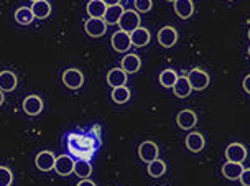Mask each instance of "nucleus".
I'll use <instances>...</instances> for the list:
<instances>
[{"mask_svg":"<svg viewBox=\"0 0 250 186\" xmlns=\"http://www.w3.org/2000/svg\"><path fill=\"white\" fill-rule=\"evenodd\" d=\"M69 153L76 157L78 160H91L92 155L97 150V140H94L91 135L83 134H69L66 137Z\"/></svg>","mask_w":250,"mask_h":186,"instance_id":"nucleus-1","label":"nucleus"},{"mask_svg":"<svg viewBox=\"0 0 250 186\" xmlns=\"http://www.w3.org/2000/svg\"><path fill=\"white\" fill-rule=\"evenodd\" d=\"M119 26L122 32H127V33H132L133 30H137L138 26H140V15H138V12L125 10L119 20Z\"/></svg>","mask_w":250,"mask_h":186,"instance_id":"nucleus-2","label":"nucleus"},{"mask_svg":"<svg viewBox=\"0 0 250 186\" xmlns=\"http://www.w3.org/2000/svg\"><path fill=\"white\" fill-rule=\"evenodd\" d=\"M188 81H189L194 91H203L209 86V74L199 68L191 69L189 74H188Z\"/></svg>","mask_w":250,"mask_h":186,"instance_id":"nucleus-3","label":"nucleus"},{"mask_svg":"<svg viewBox=\"0 0 250 186\" xmlns=\"http://www.w3.org/2000/svg\"><path fill=\"white\" fill-rule=\"evenodd\" d=\"M62 83H64V86L69 87V89H79L84 83V76L79 69L71 68L62 73Z\"/></svg>","mask_w":250,"mask_h":186,"instance_id":"nucleus-4","label":"nucleus"},{"mask_svg":"<svg viewBox=\"0 0 250 186\" xmlns=\"http://www.w3.org/2000/svg\"><path fill=\"white\" fill-rule=\"evenodd\" d=\"M112 48L115 51H119V53H125V51H128L130 50V46H132V40H130V33H127V32H122V30H119V32H115L112 35Z\"/></svg>","mask_w":250,"mask_h":186,"instance_id":"nucleus-5","label":"nucleus"},{"mask_svg":"<svg viewBox=\"0 0 250 186\" xmlns=\"http://www.w3.org/2000/svg\"><path fill=\"white\" fill-rule=\"evenodd\" d=\"M226 158L229 162H235V163H242L247 158V148L244 147L242 144H230L229 147L226 148Z\"/></svg>","mask_w":250,"mask_h":186,"instance_id":"nucleus-6","label":"nucleus"},{"mask_svg":"<svg viewBox=\"0 0 250 186\" xmlns=\"http://www.w3.org/2000/svg\"><path fill=\"white\" fill-rule=\"evenodd\" d=\"M138 157L145 163L156 160V158H158V147H156V144H153V142H150V140L144 142V144L138 147Z\"/></svg>","mask_w":250,"mask_h":186,"instance_id":"nucleus-7","label":"nucleus"},{"mask_svg":"<svg viewBox=\"0 0 250 186\" xmlns=\"http://www.w3.org/2000/svg\"><path fill=\"white\" fill-rule=\"evenodd\" d=\"M55 171L60 176H68L74 171V160L69 155H61L55 162Z\"/></svg>","mask_w":250,"mask_h":186,"instance_id":"nucleus-8","label":"nucleus"},{"mask_svg":"<svg viewBox=\"0 0 250 186\" xmlns=\"http://www.w3.org/2000/svg\"><path fill=\"white\" fill-rule=\"evenodd\" d=\"M84 28H86V33L89 37L97 38L107 32V23L102 19H89L86 25H84Z\"/></svg>","mask_w":250,"mask_h":186,"instance_id":"nucleus-9","label":"nucleus"},{"mask_svg":"<svg viewBox=\"0 0 250 186\" xmlns=\"http://www.w3.org/2000/svg\"><path fill=\"white\" fill-rule=\"evenodd\" d=\"M55 162H56V157L53 155L51 152H40L35 158V165H37L38 170L42 171H50V170H55Z\"/></svg>","mask_w":250,"mask_h":186,"instance_id":"nucleus-10","label":"nucleus"},{"mask_svg":"<svg viewBox=\"0 0 250 186\" xmlns=\"http://www.w3.org/2000/svg\"><path fill=\"white\" fill-rule=\"evenodd\" d=\"M158 41L165 48H171L178 41V32L173 26H163L158 32Z\"/></svg>","mask_w":250,"mask_h":186,"instance_id":"nucleus-11","label":"nucleus"},{"mask_svg":"<svg viewBox=\"0 0 250 186\" xmlns=\"http://www.w3.org/2000/svg\"><path fill=\"white\" fill-rule=\"evenodd\" d=\"M176 122H178V125H180V128H183V130H191V128L198 124V119H196V114L193 112V110L185 109V110H181V112L178 114Z\"/></svg>","mask_w":250,"mask_h":186,"instance_id":"nucleus-12","label":"nucleus"},{"mask_svg":"<svg viewBox=\"0 0 250 186\" xmlns=\"http://www.w3.org/2000/svg\"><path fill=\"white\" fill-rule=\"evenodd\" d=\"M204 145H206V140H204V137L201 132H191V134H188V137H186L188 150H191L193 153H198L204 148Z\"/></svg>","mask_w":250,"mask_h":186,"instance_id":"nucleus-13","label":"nucleus"},{"mask_svg":"<svg viewBox=\"0 0 250 186\" xmlns=\"http://www.w3.org/2000/svg\"><path fill=\"white\" fill-rule=\"evenodd\" d=\"M23 110L28 116H38L43 110V101L38 96H28L23 101Z\"/></svg>","mask_w":250,"mask_h":186,"instance_id":"nucleus-14","label":"nucleus"},{"mask_svg":"<svg viewBox=\"0 0 250 186\" xmlns=\"http://www.w3.org/2000/svg\"><path fill=\"white\" fill-rule=\"evenodd\" d=\"M244 171V166L242 163H235V162H227L224 163V166H222V175L226 176L227 180L230 181H235L240 178V175H242Z\"/></svg>","mask_w":250,"mask_h":186,"instance_id":"nucleus-15","label":"nucleus"},{"mask_svg":"<svg viewBox=\"0 0 250 186\" xmlns=\"http://www.w3.org/2000/svg\"><path fill=\"white\" fill-rule=\"evenodd\" d=\"M175 12L180 19L186 20L189 19L191 15L194 13V3L193 0H176L175 2Z\"/></svg>","mask_w":250,"mask_h":186,"instance_id":"nucleus-16","label":"nucleus"},{"mask_svg":"<svg viewBox=\"0 0 250 186\" xmlns=\"http://www.w3.org/2000/svg\"><path fill=\"white\" fill-rule=\"evenodd\" d=\"M191 91H193V87H191L189 81H188V76H180L178 81L175 83V86H173V92H175V96L180 97V99L188 97L191 94Z\"/></svg>","mask_w":250,"mask_h":186,"instance_id":"nucleus-17","label":"nucleus"},{"mask_svg":"<svg viewBox=\"0 0 250 186\" xmlns=\"http://www.w3.org/2000/svg\"><path fill=\"white\" fill-rule=\"evenodd\" d=\"M130 40H132V45H135L138 48L142 46H146L150 41V32L146 28H142V26H138L137 30H133L130 33Z\"/></svg>","mask_w":250,"mask_h":186,"instance_id":"nucleus-18","label":"nucleus"},{"mask_svg":"<svg viewBox=\"0 0 250 186\" xmlns=\"http://www.w3.org/2000/svg\"><path fill=\"white\" fill-rule=\"evenodd\" d=\"M107 83H109V86H112V87L125 86V83H127V73H125L122 68L109 71V74H107Z\"/></svg>","mask_w":250,"mask_h":186,"instance_id":"nucleus-19","label":"nucleus"},{"mask_svg":"<svg viewBox=\"0 0 250 186\" xmlns=\"http://www.w3.org/2000/svg\"><path fill=\"white\" fill-rule=\"evenodd\" d=\"M17 87V76L12 71H2L0 73V89L3 92H12Z\"/></svg>","mask_w":250,"mask_h":186,"instance_id":"nucleus-20","label":"nucleus"},{"mask_svg":"<svg viewBox=\"0 0 250 186\" xmlns=\"http://www.w3.org/2000/svg\"><path fill=\"white\" fill-rule=\"evenodd\" d=\"M122 69L125 71L127 74H132V73H137L138 69H140V66H142V61L140 58H138L137 55H125L124 56V60H122Z\"/></svg>","mask_w":250,"mask_h":186,"instance_id":"nucleus-21","label":"nucleus"},{"mask_svg":"<svg viewBox=\"0 0 250 186\" xmlns=\"http://www.w3.org/2000/svg\"><path fill=\"white\" fill-rule=\"evenodd\" d=\"M87 15L91 17V19H102L104 17V13L107 10V5L102 0H91V2L87 3Z\"/></svg>","mask_w":250,"mask_h":186,"instance_id":"nucleus-22","label":"nucleus"},{"mask_svg":"<svg viewBox=\"0 0 250 186\" xmlns=\"http://www.w3.org/2000/svg\"><path fill=\"white\" fill-rule=\"evenodd\" d=\"M31 12H33L35 19L43 20V19H46V17H50L51 5H50V2H46V0H38V2H33Z\"/></svg>","mask_w":250,"mask_h":186,"instance_id":"nucleus-23","label":"nucleus"},{"mask_svg":"<svg viewBox=\"0 0 250 186\" xmlns=\"http://www.w3.org/2000/svg\"><path fill=\"white\" fill-rule=\"evenodd\" d=\"M125 10L122 8V5H112V7H107V10L104 13V21L105 23H109V25H115V23H119V20H120V17H122V13Z\"/></svg>","mask_w":250,"mask_h":186,"instance_id":"nucleus-24","label":"nucleus"},{"mask_svg":"<svg viewBox=\"0 0 250 186\" xmlns=\"http://www.w3.org/2000/svg\"><path fill=\"white\" fill-rule=\"evenodd\" d=\"M167 173V165H165L163 160H153L148 163V175L151 178H160V176H163Z\"/></svg>","mask_w":250,"mask_h":186,"instance_id":"nucleus-25","label":"nucleus"},{"mask_svg":"<svg viewBox=\"0 0 250 186\" xmlns=\"http://www.w3.org/2000/svg\"><path fill=\"white\" fill-rule=\"evenodd\" d=\"M74 173L79 176V178H89L92 173V166L91 163H89L87 160H78L74 162Z\"/></svg>","mask_w":250,"mask_h":186,"instance_id":"nucleus-26","label":"nucleus"},{"mask_svg":"<svg viewBox=\"0 0 250 186\" xmlns=\"http://www.w3.org/2000/svg\"><path fill=\"white\" fill-rule=\"evenodd\" d=\"M35 19V15H33V12H31V8L28 7H20L19 10L15 12V20L19 21L20 25H28L31 23Z\"/></svg>","mask_w":250,"mask_h":186,"instance_id":"nucleus-27","label":"nucleus"},{"mask_svg":"<svg viewBox=\"0 0 250 186\" xmlns=\"http://www.w3.org/2000/svg\"><path fill=\"white\" fill-rule=\"evenodd\" d=\"M130 99V91H128L127 86H120V87H114L112 92V101L117 104H125Z\"/></svg>","mask_w":250,"mask_h":186,"instance_id":"nucleus-28","label":"nucleus"},{"mask_svg":"<svg viewBox=\"0 0 250 186\" xmlns=\"http://www.w3.org/2000/svg\"><path fill=\"white\" fill-rule=\"evenodd\" d=\"M178 81V74L173 69H165L162 74H160V84L163 87H173L175 83Z\"/></svg>","mask_w":250,"mask_h":186,"instance_id":"nucleus-29","label":"nucleus"},{"mask_svg":"<svg viewBox=\"0 0 250 186\" xmlns=\"http://www.w3.org/2000/svg\"><path fill=\"white\" fill-rule=\"evenodd\" d=\"M13 181L12 171L7 166H0V186H10Z\"/></svg>","mask_w":250,"mask_h":186,"instance_id":"nucleus-30","label":"nucleus"},{"mask_svg":"<svg viewBox=\"0 0 250 186\" xmlns=\"http://www.w3.org/2000/svg\"><path fill=\"white\" fill-rule=\"evenodd\" d=\"M133 3H135V8L137 12H150L151 7H153V0H133Z\"/></svg>","mask_w":250,"mask_h":186,"instance_id":"nucleus-31","label":"nucleus"},{"mask_svg":"<svg viewBox=\"0 0 250 186\" xmlns=\"http://www.w3.org/2000/svg\"><path fill=\"white\" fill-rule=\"evenodd\" d=\"M239 180H240V183H242V186H250V168H244Z\"/></svg>","mask_w":250,"mask_h":186,"instance_id":"nucleus-32","label":"nucleus"},{"mask_svg":"<svg viewBox=\"0 0 250 186\" xmlns=\"http://www.w3.org/2000/svg\"><path fill=\"white\" fill-rule=\"evenodd\" d=\"M242 86H244V91L247 92V94H250V74H247V76L244 78Z\"/></svg>","mask_w":250,"mask_h":186,"instance_id":"nucleus-33","label":"nucleus"},{"mask_svg":"<svg viewBox=\"0 0 250 186\" xmlns=\"http://www.w3.org/2000/svg\"><path fill=\"white\" fill-rule=\"evenodd\" d=\"M78 186H96L94 185V181H91V180H87V178H84V180H81L78 183Z\"/></svg>","mask_w":250,"mask_h":186,"instance_id":"nucleus-34","label":"nucleus"},{"mask_svg":"<svg viewBox=\"0 0 250 186\" xmlns=\"http://www.w3.org/2000/svg\"><path fill=\"white\" fill-rule=\"evenodd\" d=\"M102 2H104L107 7H112V5H119L120 0H102Z\"/></svg>","mask_w":250,"mask_h":186,"instance_id":"nucleus-35","label":"nucleus"},{"mask_svg":"<svg viewBox=\"0 0 250 186\" xmlns=\"http://www.w3.org/2000/svg\"><path fill=\"white\" fill-rule=\"evenodd\" d=\"M2 104H3V91L0 89V105H2Z\"/></svg>","mask_w":250,"mask_h":186,"instance_id":"nucleus-36","label":"nucleus"},{"mask_svg":"<svg viewBox=\"0 0 250 186\" xmlns=\"http://www.w3.org/2000/svg\"><path fill=\"white\" fill-rule=\"evenodd\" d=\"M168 2H176V0H168Z\"/></svg>","mask_w":250,"mask_h":186,"instance_id":"nucleus-37","label":"nucleus"},{"mask_svg":"<svg viewBox=\"0 0 250 186\" xmlns=\"http://www.w3.org/2000/svg\"><path fill=\"white\" fill-rule=\"evenodd\" d=\"M249 40H250V30H249Z\"/></svg>","mask_w":250,"mask_h":186,"instance_id":"nucleus-38","label":"nucleus"},{"mask_svg":"<svg viewBox=\"0 0 250 186\" xmlns=\"http://www.w3.org/2000/svg\"><path fill=\"white\" fill-rule=\"evenodd\" d=\"M31 2H38V0H31Z\"/></svg>","mask_w":250,"mask_h":186,"instance_id":"nucleus-39","label":"nucleus"},{"mask_svg":"<svg viewBox=\"0 0 250 186\" xmlns=\"http://www.w3.org/2000/svg\"><path fill=\"white\" fill-rule=\"evenodd\" d=\"M249 55H250V46H249Z\"/></svg>","mask_w":250,"mask_h":186,"instance_id":"nucleus-40","label":"nucleus"}]
</instances>
